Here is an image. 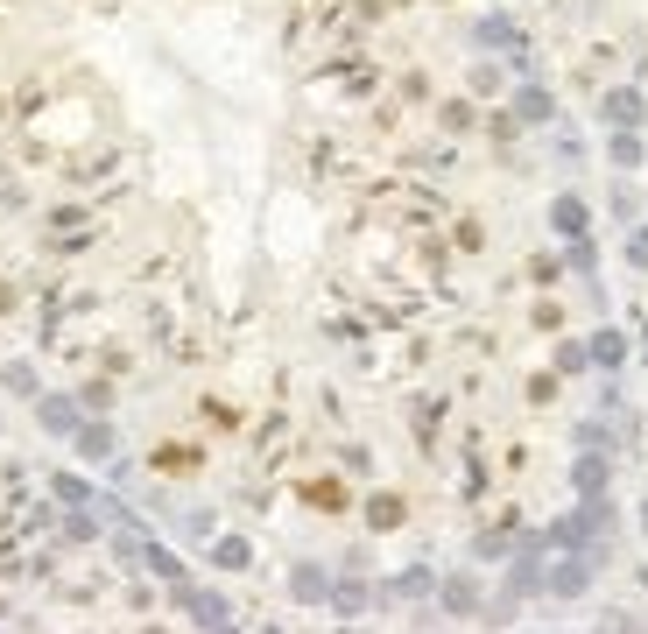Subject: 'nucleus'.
<instances>
[{"label":"nucleus","mask_w":648,"mask_h":634,"mask_svg":"<svg viewBox=\"0 0 648 634\" xmlns=\"http://www.w3.org/2000/svg\"><path fill=\"white\" fill-rule=\"evenodd\" d=\"M592 360H606V367H613V360H621V339H613V332H599V339H592Z\"/></svg>","instance_id":"nucleus-2"},{"label":"nucleus","mask_w":648,"mask_h":634,"mask_svg":"<svg viewBox=\"0 0 648 634\" xmlns=\"http://www.w3.org/2000/svg\"><path fill=\"white\" fill-rule=\"evenodd\" d=\"M627 261H634V268H648V233H634V240H627Z\"/></svg>","instance_id":"nucleus-3"},{"label":"nucleus","mask_w":648,"mask_h":634,"mask_svg":"<svg viewBox=\"0 0 648 634\" xmlns=\"http://www.w3.org/2000/svg\"><path fill=\"white\" fill-rule=\"evenodd\" d=\"M613 162H621V169H627V162H642V141H634V134H613Z\"/></svg>","instance_id":"nucleus-1"}]
</instances>
